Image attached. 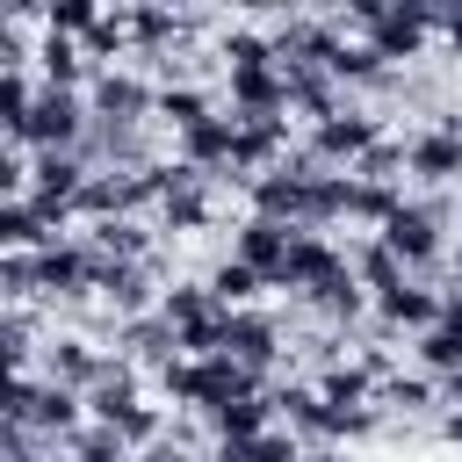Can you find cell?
<instances>
[{
  "instance_id": "32",
  "label": "cell",
  "mask_w": 462,
  "mask_h": 462,
  "mask_svg": "<svg viewBox=\"0 0 462 462\" xmlns=\"http://www.w3.org/2000/svg\"><path fill=\"white\" fill-rule=\"evenodd\" d=\"M101 426H108V433H116V440H123L130 455H137V448H152V440L166 433V419H159V404H144V397H137V404H123L116 419H101Z\"/></svg>"
},
{
  "instance_id": "19",
  "label": "cell",
  "mask_w": 462,
  "mask_h": 462,
  "mask_svg": "<svg viewBox=\"0 0 462 462\" xmlns=\"http://www.w3.org/2000/svg\"><path fill=\"white\" fill-rule=\"evenodd\" d=\"M79 404H87V419H94V426H101V419H116L123 404H137V368H130L123 354H101V375L87 383V397H79Z\"/></svg>"
},
{
  "instance_id": "1",
  "label": "cell",
  "mask_w": 462,
  "mask_h": 462,
  "mask_svg": "<svg viewBox=\"0 0 462 462\" xmlns=\"http://www.w3.org/2000/svg\"><path fill=\"white\" fill-rule=\"evenodd\" d=\"M217 58H224V87H231V108H238V116H282V108H289V101H282L274 51H267V36H260L253 22H231Z\"/></svg>"
},
{
  "instance_id": "33",
  "label": "cell",
  "mask_w": 462,
  "mask_h": 462,
  "mask_svg": "<svg viewBox=\"0 0 462 462\" xmlns=\"http://www.w3.org/2000/svg\"><path fill=\"white\" fill-rule=\"evenodd\" d=\"M346 173H354V180H375V188H397V173H404V144H397V137H375Z\"/></svg>"
},
{
  "instance_id": "29",
  "label": "cell",
  "mask_w": 462,
  "mask_h": 462,
  "mask_svg": "<svg viewBox=\"0 0 462 462\" xmlns=\"http://www.w3.org/2000/svg\"><path fill=\"white\" fill-rule=\"evenodd\" d=\"M426 404H440L433 375H404V368H390V375L375 383V411H426Z\"/></svg>"
},
{
  "instance_id": "21",
  "label": "cell",
  "mask_w": 462,
  "mask_h": 462,
  "mask_svg": "<svg viewBox=\"0 0 462 462\" xmlns=\"http://www.w3.org/2000/svg\"><path fill=\"white\" fill-rule=\"evenodd\" d=\"M375 310H383V325H404V332H426L433 318H440V289H426V282H397V289H383L375 296Z\"/></svg>"
},
{
  "instance_id": "11",
  "label": "cell",
  "mask_w": 462,
  "mask_h": 462,
  "mask_svg": "<svg viewBox=\"0 0 462 462\" xmlns=\"http://www.w3.org/2000/svg\"><path fill=\"white\" fill-rule=\"evenodd\" d=\"M339 267H346V253H339V245H332L325 231H296L267 289H296V296H310V289H318V282H332Z\"/></svg>"
},
{
  "instance_id": "40",
  "label": "cell",
  "mask_w": 462,
  "mask_h": 462,
  "mask_svg": "<svg viewBox=\"0 0 462 462\" xmlns=\"http://www.w3.org/2000/svg\"><path fill=\"white\" fill-rule=\"evenodd\" d=\"M130 462H202V455H195V440H173V433H159V440H152V448H137Z\"/></svg>"
},
{
  "instance_id": "9",
  "label": "cell",
  "mask_w": 462,
  "mask_h": 462,
  "mask_svg": "<svg viewBox=\"0 0 462 462\" xmlns=\"http://www.w3.org/2000/svg\"><path fill=\"white\" fill-rule=\"evenodd\" d=\"M159 260H108L101 267V282H94V296L108 303V318L123 325V318H144V310H159Z\"/></svg>"
},
{
  "instance_id": "30",
  "label": "cell",
  "mask_w": 462,
  "mask_h": 462,
  "mask_svg": "<svg viewBox=\"0 0 462 462\" xmlns=\"http://www.w3.org/2000/svg\"><path fill=\"white\" fill-rule=\"evenodd\" d=\"M29 361H36V318L29 310H7L0 318V383L7 375H29Z\"/></svg>"
},
{
  "instance_id": "6",
  "label": "cell",
  "mask_w": 462,
  "mask_h": 462,
  "mask_svg": "<svg viewBox=\"0 0 462 462\" xmlns=\"http://www.w3.org/2000/svg\"><path fill=\"white\" fill-rule=\"evenodd\" d=\"M152 79L144 72H123V65H94L87 72V116L94 123H123V130H144V116H152Z\"/></svg>"
},
{
  "instance_id": "12",
  "label": "cell",
  "mask_w": 462,
  "mask_h": 462,
  "mask_svg": "<svg viewBox=\"0 0 462 462\" xmlns=\"http://www.w3.org/2000/svg\"><path fill=\"white\" fill-rule=\"evenodd\" d=\"M404 173H419L426 188H448V180H462V130H448V123H426V130H411V137H404Z\"/></svg>"
},
{
  "instance_id": "16",
  "label": "cell",
  "mask_w": 462,
  "mask_h": 462,
  "mask_svg": "<svg viewBox=\"0 0 462 462\" xmlns=\"http://www.w3.org/2000/svg\"><path fill=\"white\" fill-rule=\"evenodd\" d=\"M101 375V346H87L79 332H58L51 346H43V383H58V390H72V397H87V383Z\"/></svg>"
},
{
  "instance_id": "42",
  "label": "cell",
  "mask_w": 462,
  "mask_h": 462,
  "mask_svg": "<svg viewBox=\"0 0 462 462\" xmlns=\"http://www.w3.org/2000/svg\"><path fill=\"white\" fill-rule=\"evenodd\" d=\"M303 462H354V455H346V448H310Z\"/></svg>"
},
{
  "instance_id": "14",
  "label": "cell",
  "mask_w": 462,
  "mask_h": 462,
  "mask_svg": "<svg viewBox=\"0 0 462 462\" xmlns=\"http://www.w3.org/2000/svg\"><path fill=\"white\" fill-rule=\"evenodd\" d=\"M419 375H433V383H448V375H462V296H440V318L419 332Z\"/></svg>"
},
{
  "instance_id": "25",
  "label": "cell",
  "mask_w": 462,
  "mask_h": 462,
  "mask_svg": "<svg viewBox=\"0 0 462 462\" xmlns=\"http://www.w3.org/2000/svg\"><path fill=\"white\" fill-rule=\"evenodd\" d=\"M310 390H318V404H325V411H346V404H375V383H368V368H361V361H339V368H325Z\"/></svg>"
},
{
  "instance_id": "37",
  "label": "cell",
  "mask_w": 462,
  "mask_h": 462,
  "mask_svg": "<svg viewBox=\"0 0 462 462\" xmlns=\"http://www.w3.org/2000/svg\"><path fill=\"white\" fill-rule=\"evenodd\" d=\"M36 296V253H0V303Z\"/></svg>"
},
{
  "instance_id": "41",
  "label": "cell",
  "mask_w": 462,
  "mask_h": 462,
  "mask_svg": "<svg viewBox=\"0 0 462 462\" xmlns=\"http://www.w3.org/2000/svg\"><path fill=\"white\" fill-rule=\"evenodd\" d=\"M433 29L448 36V51L462 58V0H433Z\"/></svg>"
},
{
  "instance_id": "28",
  "label": "cell",
  "mask_w": 462,
  "mask_h": 462,
  "mask_svg": "<svg viewBox=\"0 0 462 462\" xmlns=\"http://www.w3.org/2000/svg\"><path fill=\"white\" fill-rule=\"evenodd\" d=\"M202 289H209V296H217V310H253V296H260V289H267V282H260V274H253V267H238V260H217V267H209V282H202Z\"/></svg>"
},
{
  "instance_id": "43",
  "label": "cell",
  "mask_w": 462,
  "mask_h": 462,
  "mask_svg": "<svg viewBox=\"0 0 462 462\" xmlns=\"http://www.w3.org/2000/svg\"><path fill=\"white\" fill-rule=\"evenodd\" d=\"M440 433H448V440L462 448V411H448V419H440Z\"/></svg>"
},
{
  "instance_id": "3",
  "label": "cell",
  "mask_w": 462,
  "mask_h": 462,
  "mask_svg": "<svg viewBox=\"0 0 462 462\" xmlns=\"http://www.w3.org/2000/svg\"><path fill=\"white\" fill-rule=\"evenodd\" d=\"M79 130H87V94L36 87V94H29V116L14 123V137H7V144H22V152H72V144H79Z\"/></svg>"
},
{
  "instance_id": "4",
  "label": "cell",
  "mask_w": 462,
  "mask_h": 462,
  "mask_svg": "<svg viewBox=\"0 0 462 462\" xmlns=\"http://www.w3.org/2000/svg\"><path fill=\"white\" fill-rule=\"evenodd\" d=\"M101 267H108V260H101L79 231H65L58 245H43V253H36V296H51V303H65V310H72V303H87V289L101 282Z\"/></svg>"
},
{
  "instance_id": "26",
  "label": "cell",
  "mask_w": 462,
  "mask_h": 462,
  "mask_svg": "<svg viewBox=\"0 0 462 462\" xmlns=\"http://www.w3.org/2000/svg\"><path fill=\"white\" fill-rule=\"evenodd\" d=\"M217 101H209V87H195V79H166L159 94H152V116H166L173 130H188V123H202Z\"/></svg>"
},
{
  "instance_id": "7",
  "label": "cell",
  "mask_w": 462,
  "mask_h": 462,
  "mask_svg": "<svg viewBox=\"0 0 462 462\" xmlns=\"http://www.w3.org/2000/svg\"><path fill=\"white\" fill-rule=\"evenodd\" d=\"M375 137H383V116H375V108H354V101H346V108H332L325 123H310V137H303V152H310L318 166H332V173H346V166H354V159H361V152H368Z\"/></svg>"
},
{
  "instance_id": "38",
  "label": "cell",
  "mask_w": 462,
  "mask_h": 462,
  "mask_svg": "<svg viewBox=\"0 0 462 462\" xmlns=\"http://www.w3.org/2000/svg\"><path fill=\"white\" fill-rule=\"evenodd\" d=\"M29 94H36V87H29L22 72H0V137H14V123L29 116Z\"/></svg>"
},
{
  "instance_id": "22",
  "label": "cell",
  "mask_w": 462,
  "mask_h": 462,
  "mask_svg": "<svg viewBox=\"0 0 462 462\" xmlns=\"http://www.w3.org/2000/svg\"><path fill=\"white\" fill-rule=\"evenodd\" d=\"M101 260H152V231H144V217H101V224H87L79 231Z\"/></svg>"
},
{
  "instance_id": "10",
  "label": "cell",
  "mask_w": 462,
  "mask_h": 462,
  "mask_svg": "<svg viewBox=\"0 0 462 462\" xmlns=\"http://www.w3.org/2000/svg\"><path fill=\"white\" fill-rule=\"evenodd\" d=\"M209 224V173L159 159V231H202Z\"/></svg>"
},
{
  "instance_id": "2",
  "label": "cell",
  "mask_w": 462,
  "mask_h": 462,
  "mask_svg": "<svg viewBox=\"0 0 462 462\" xmlns=\"http://www.w3.org/2000/svg\"><path fill=\"white\" fill-rule=\"evenodd\" d=\"M448 224H455V202H448V195H419V202H397L375 238H383V245L397 253V267L411 274V267H440V231H448Z\"/></svg>"
},
{
  "instance_id": "8",
  "label": "cell",
  "mask_w": 462,
  "mask_h": 462,
  "mask_svg": "<svg viewBox=\"0 0 462 462\" xmlns=\"http://www.w3.org/2000/svg\"><path fill=\"white\" fill-rule=\"evenodd\" d=\"M383 65H397V58H419L426 43H433V0H390L383 7V22L361 36Z\"/></svg>"
},
{
  "instance_id": "34",
  "label": "cell",
  "mask_w": 462,
  "mask_h": 462,
  "mask_svg": "<svg viewBox=\"0 0 462 462\" xmlns=\"http://www.w3.org/2000/svg\"><path fill=\"white\" fill-rule=\"evenodd\" d=\"M65 462H130V448H123L108 426H94V419H87V426L65 440Z\"/></svg>"
},
{
  "instance_id": "27",
  "label": "cell",
  "mask_w": 462,
  "mask_h": 462,
  "mask_svg": "<svg viewBox=\"0 0 462 462\" xmlns=\"http://www.w3.org/2000/svg\"><path fill=\"white\" fill-rule=\"evenodd\" d=\"M346 267H354V282H361L368 296H383V289H397V282H404V267H397V253H390L383 238H361Z\"/></svg>"
},
{
  "instance_id": "39",
  "label": "cell",
  "mask_w": 462,
  "mask_h": 462,
  "mask_svg": "<svg viewBox=\"0 0 462 462\" xmlns=\"http://www.w3.org/2000/svg\"><path fill=\"white\" fill-rule=\"evenodd\" d=\"M22 188H29V159H22V144L0 137V202H22Z\"/></svg>"
},
{
  "instance_id": "15",
  "label": "cell",
  "mask_w": 462,
  "mask_h": 462,
  "mask_svg": "<svg viewBox=\"0 0 462 462\" xmlns=\"http://www.w3.org/2000/svg\"><path fill=\"white\" fill-rule=\"evenodd\" d=\"M116 354H123L130 368H173V361H180V339H173V325H166L159 310H144V318H123V325H116Z\"/></svg>"
},
{
  "instance_id": "5",
  "label": "cell",
  "mask_w": 462,
  "mask_h": 462,
  "mask_svg": "<svg viewBox=\"0 0 462 462\" xmlns=\"http://www.w3.org/2000/svg\"><path fill=\"white\" fill-rule=\"evenodd\" d=\"M217 361H231V368H245L253 383H267V375L282 368V318H274V310H224Z\"/></svg>"
},
{
  "instance_id": "20",
  "label": "cell",
  "mask_w": 462,
  "mask_h": 462,
  "mask_svg": "<svg viewBox=\"0 0 462 462\" xmlns=\"http://www.w3.org/2000/svg\"><path fill=\"white\" fill-rule=\"evenodd\" d=\"M267 411L282 419V433H296V440H325V404H318L310 383H274V390H267Z\"/></svg>"
},
{
  "instance_id": "23",
  "label": "cell",
  "mask_w": 462,
  "mask_h": 462,
  "mask_svg": "<svg viewBox=\"0 0 462 462\" xmlns=\"http://www.w3.org/2000/svg\"><path fill=\"white\" fill-rule=\"evenodd\" d=\"M29 58L43 65V87H65V94H79V79L94 72V65L79 58V43H72V36H51V29H43V43H36Z\"/></svg>"
},
{
  "instance_id": "36",
  "label": "cell",
  "mask_w": 462,
  "mask_h": 462,
  "mask_svg": "<svg viewBox=\"0 0 462 462\" xmlns=\"http://www.w3.org/2000/svg\"><path fill=\"white\" fill-rule=\"evenodd\" d=\"M94 14H101L94 0H58V7H43V29H51V36H72V43H79V36L94 29Z\"/></svg>"
},
{
  "instance_id": "24",
  "label": "cell",
  "mask_w": 462,
  "mask_h": 462,
  "mask_svg": "<svg viewBox=\"0 0 462 462\" xmlns=\"http://www.w3.org/2000/svg\"><path fill=\"white\" fill-rule=\"evenodd\" d=\"M202 426H209L217 440H253V433H267V426H274V411H267V390H260V397H231V404H217Z\"/></svg>"
},
{
  "instance_id": "18",
  "label": "cell",
  "mask_w": 462,
  "mask_h": 462,
  "mask_svg": "<svg viewBox=\"0 0 462 462\" xmlns=\"http://www.w3.org/2000/svg\"><path fill=\"white\" fill-rule=\"evenodd\" d=\"M318 318H325V332H361V310H368V289L354 282V267H339L332 282H318L310 296H303Z\"/></svg>"
},
{
  "instance_id": "17",
  "label": "cell",
  "mask_w": 462,
  "mask_h": 462,
  "mask_svg": "<svg viewBox=\"0 0 462 462\" xmlns=\"http://www.w3.org/2000/svg\"><path fill=\"white\" fill-rule=\"evenodd\" d=\"M289 224H267V217H245L238 224V238H231V260L238 267H253L260 282H274V267H282V253H289Z\"/></svg>"
},
{
  "instance_id": "44",
  "label": "cell",
  "mask_w": 462,
  "mask_h": 462,
  "mask_svg": "<svg viewBox=\"0 0 462 462\" xmlns=\"http://www.w3.org/2000/svg\"><path fill=\"white\" fill-rule=\"evenodd\" d=\"M0 318H7V303H0Z\"/></svg>"
},
{
  "instance_id": "13",
  "label": "cell",
  "mask_w": 462,
  "mask_h": 462,
  "mask_svg": "<svg viewBox=\"0 0 462 462\" xmlns=\"http://www.w3.org/2000/svg\"><path fill=\"white\" fill-rule=\"evenodd\" d=\"M231 137H238V116H224V108H209L202 123H188V130H173V144H180V166H195V173H224L231 166Z\"/></svg>"
},
{
  "instance_id": "35",
  "label": "cell",
  "mask_w": 462,
  "mask_h": 462,
  "mask_svg": "<svg viewBox=\"0 0 462 462\" xmlns=\"http://www.w3.org/2000/svg\"><path fill=\"white\" fill-rule=\"evenodd\" d=\"M123 43H130V22H123V14H108V7H101V14H94V29H87V36H79V58H101V65H116V58H108V51H123Z\"/></svg>"
},
{
  "instance_id": "31",
  "label": "cell",
  "mask_w": 462,
  "mask_h": 462,
  "mask_svg": "<svg viewBox=\"0 0 462 462\" xmlns=\"http://www.w3.org/2000/svg\"><path fill=\"white\" fill-rule=\"evenodd\" d=\"M397 202H404V188H375V180H354V173H346V217H354V224H375V231H383Z\"/></svg>"
}]
</instances>
